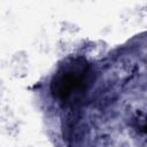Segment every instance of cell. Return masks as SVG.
Returning <instances> with one entry per match:
<instances>
[{
    "label": "cell",
    "mask_w": 147,
    "mask_h": 147,
    "mask_svg": "<svg viewBox=\"0 0 147 147\" xmlns=\"http://www.w3.org/2000/svg\"><path fill=\"white\" fill-rule=\"evenodd\" d=\"M88 75L90 67L84 59H70L61 64L53 75L51 91L60 101H67L72 95L82 92L88 83Z\"/></svg>",
    "instance_id": "6da1fadb"
}]
</instances>
